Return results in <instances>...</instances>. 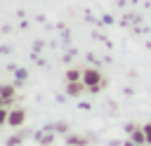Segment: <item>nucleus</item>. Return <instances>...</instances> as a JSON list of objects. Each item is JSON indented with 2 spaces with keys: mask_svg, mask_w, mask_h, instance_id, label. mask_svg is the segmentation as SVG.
I'll list each match as a JSON object with an SVG mask.
<instances>
[{
  "mask_svg": "<svg viewBox=\"0 0 151 146\" xmlns=\"http://www.w3.org/2000/svg\"><path fill=\"white\" fill-rule=\"evenodd\" d=\"M87 85L83 82V80H73V82H68L66 85V94H71V97H78V94H83V89H85Z\"/></svg>",
  "mask_w": 151,
  "mask_h": 146,
  "instance_id": "7ed1b4c3",
  "label": "nucleus"
},
{
  "mask_svg": "<svg viewBox=\"0 0 151 146\" xmlns=\"http://www.w3.org/2000/svg\"><path fill=\"white\" fill-rule=\"evenodd\" d=\"M83 78V71H78V68H71L68 73H66V80L68 82H73V80H80Z\"/></svg>",
  "mask_w": 151,
  "mask_h": 146,
  "instance_id": "39448f33",
  "label": "nucleus"
},
{
  "mask_svg": "<svg viewBox=\"0 0 151 146\" xmlns=\"http://www.w3.org/2000/svg\"><path fill=\"white\" fill-rule=\"evenodd\" d=\"M68 146H85V141L80 137H68Z\"/></svg>",
  "mask_w": 151,
  "mask_h": 146,
  "instance_id": "423d86ee",
  "label": "nucleus"
},
{
  "mask_svg": "<svg viewBox=\"0 0 151 146\" xmlns=\"http://www.w3.org/2000/svg\"><path fill=\"white\" fill-rule=\"evenodd\" d=\"M7 118H9V113H7V111L0 106V125H7Z\"/></svg>",
  "mask_w": 151,
  "mask_h": 146,
  "instance_id": "6e6552de",
  "label": "nucleus"
},
{
  "mask_svg": "<svg viewBox=\"0 0 151 146\" xmlns=\"http://www.w3.org/2000/svg\"><path fill=\"white\" fill-rule=\"evenodd\" d=\"M83 82H85L87 89H92V92H99V89L104 87L101 73H99L97 68H85V71H83Z\"/></svg>",
  "mask_w": 151,
  "mask_h": 146,
  "instance_id": "f257e3e1",
  "label": "nucleus"
},
{
  "mask_svg": "<svg viewBox=\"0 0 151 146\" xmlns=\"http://www.w3.org/2000/svg\"><path fill=\"white\" fill-rule=\"evenodd\" d=\"M12 97H14V87H9V85H5V87H0V99H2V104H7V101H12Z\"/></svg>",
  "mask_w": 151,
  "mask_h": 146,
  "instance_id": "20e7f679",
  "label": "nucleus"
},
{
  "mask_svg": "<svg viewBox=\"0 0 151 146\" xmlns=\"http://www.w3.org/2000/svg\"><path fill=\"white\" fill-rule=\"evenodd\" d=\"M24 120H26V111H24V108H17V111L9 113L7 125H9V127H19V125H24Z\"/></svg>",
  "mask_w": 151,
  "mask_h": 146,
  "instance_id": "f03ea898",
  "label": "nucleus"
},
{
  "mask_svg": "<svg viewBox=\"0 0 151 146\" xmlns=\"http://www.w3.org/2000/svg\"><path fill=\"white\" fill-rule=\"evenodd\" d=\"M19 144H21V134H19V137H9V139H7V146H19Z\"/></svg>",
  "mask_w": 151,
  "mask_h": 146,
  "instance_id": "0eeeda50",
  "label": "nucleus"
},
{
  "mask_svg": "<svg viewBox=\"0 0 151 146\" xmlns=\"http://www.w3.org/2000/svg\"><path fill=\"white\" fill-rule=\"evenodd\" d=\"M144 134H146V141L151 144V122H149V125H144Z\"/></svg>",
  "mask_w": 151,
  "mask_h": 146,
  "instance_id": "1a4fd4ad",
  "label": "nucleus"
}]
</instances>
